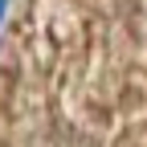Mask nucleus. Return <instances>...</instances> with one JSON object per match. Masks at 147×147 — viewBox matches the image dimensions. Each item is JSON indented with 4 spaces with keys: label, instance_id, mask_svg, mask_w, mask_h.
Returning <instances> with one entry per match:
<instances>
[{
    "label": "nucleus",
    "instance_id": "1",
    "mask_svg": "<svg viewBox=\"0 0 147 147\" xmlns=\"http://www.w3.org/2000/svg\"><path fill=\"white\" fill-rule=\"evenodd\" d=\"M4 16H8V0H0V25H4Z\"/></svg>",
    "mask_w": 147,
    "mask_h": 147
}]
</instances>
